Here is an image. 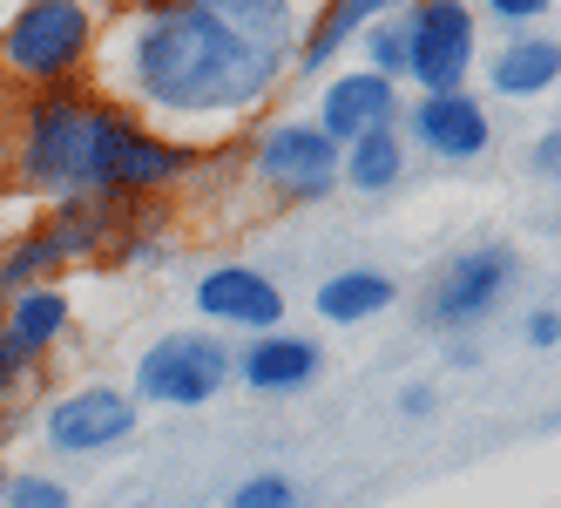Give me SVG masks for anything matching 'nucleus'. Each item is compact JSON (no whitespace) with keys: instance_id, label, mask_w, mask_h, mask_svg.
Masks as SVG:
<instances>
[{"instance_id":"obj_25","label":"nucleus","mask_w":561,"mask_h":508,"mask_svg":"<svg viewBox=\"0 0 561 508\" xmlns=\"http://www.w3.org/2000/svg\"><path fill=\"white\" fill-rule=\"evenodd\" d=\"M34 373H42V366H34V360H21L14 346H8V332H0V407H8V400H21L27 386H34Z\"/></svg>"},{"instance_id":"obj_13","label":"nucleus","mask_w":561,"mask_h":508,"mask_svg":"<svg viewBox=\"0 0 561 508\" xmlns=\"http://www.w3.org/2000/svg\"><path fill=\"white\" fill-rule=\"evenodd\" d=\"M325 373V346L311 332H264L251 346H237V380L264 400H285V394H305V386Z\"/></svg>"},{"instance_id":"obj_4","label":"nucleus","mask_w":561,"mask_h":508,"mask_svg":"<svg viewBox=\"0 0 561 508\" xmlns=\"http://www.w3.org/2000/svg\"><path fill=\"white\" fill-rule=\"evenodd\" d=\"M251 177L285 204H325L339 197V143L318 136L311 115H264L251 123Z\"/></svg>"},{"instance_id":"obj_9","label":"nucleus","mask_w":561,"mask_h":508,"mask_svg":"<svg viewBox=\"0 0 561 508\" xmlns=\"http://www.w3.org/2000/svg\"><path fill=\"white\" fill-rule=\"evenodd\" d=\"M136 427H142V407H136L129 386H115V380L68 386V394H55L42 407V441L55 454H108V448H123Z\"/></svg>"},{"instance_id":"obj_19","label":"nucleus","mask_w":561,"mask_h":508,"mask_svg":"<svg viewBox=\"0 0 561 508\" xmlns=\"http://www.w3.org/2000/svg\"><path fill=\"white\" fill-rule=\"evenodd\" d=\"M48 230H55V245H61V258L75 264V258H95V251H115V230H123V211H108V204H95V197H75V204H55Z\"/></svg>"},{"instance_id":"obj_23","label":"nucleus","mask_w":561,"mask_h":508,"mask_svg":"<svg viewBox=\"0 0 561 508\" xmlns=\"http://www.w3.org/2000/svg\"><path fill=\"white\" fill-rule=\"evenodd\" d=\"M298 501H305V495H298V482H291V475H277V467H264V475L237 482L224 508H298Z\"/></svg>"},{"instance_id":"obj_14","label":"nucleus","mask_w":561,"mask_h":508,"mask_svg":"<svg viewBox=\"0 0 561 508\" xmlns=\"http://www.w3.org/2000/svg\"><path fill=\"white\" fill-rule=\"evenodd\" d=\"M554 82H561V42L541 34V27L501 42L488 55V68H480V89H488L494 102H541V95H554ZM488 95H480V102H488Z\"/></svg>"},{"instance_id":"obj_6","label":"nucleus","mask_w":561,"mask_h":508,"mask_svg":"<svg viewBox=\"0 0 561 508\" xmlns=\"http://www.w3.org/2000/svg\"><path fill=\"white\" fill-rule=\"evenodd\" d=\"M480 68V21L467 0H420L407 8V82L420 95H460Z\"/></svg>"},{"instance_id":"obj_3","label":"nucleus","mask_w":561,"mask_h":508,"mask_svg":"<svg viewBox=\"0 0 561 508\" xmlns=\"http://www.w3.org/2000/svg\"><path fill=\"white\" fill-rule=\"evenodd\" d=\"M95 48H102V14L82 0H21L0 14V68L34 95L95 82Z\"/></svg>"},{"instance_id":"obj_27","label":"nucleus","mask_w":561,"mask_h":508,"mask_svg":"<svg viewBox=\"0 0 561 508\" xmlns=\"http://www.w3.org/2000/svg\"><path fill=\"white\" fill-rule=\"evenodd\" d=\"M520 339H528L535 353H554V346H561V319H554V305H535L528 319H520Z\"/></svg>"},{"instance_id":"obj_29","label":"nucleus","mask_w":561,"mask_h":508,"mask_svg":"<svg viewBox=\"0 0 561 508\" xmlns=\"http://www.w3.org/2000/svg\"><path fill=\"white\" fill-rule=\"evenodd\" d=\"M0 495H8V461H0Z\"/></svg>"},{"instance_id":"obj_2","label":"nucleus","mask_w":561,"mask_h":508,"mask_svg":"<svg viewBox=\"0 0 561 508\" xmlns=\"http://www.w3.org/2000/svg\"><path fill=\"white\" fill-rule=\"evenodd\" d=\"M136 115L102 95L95 82H75V89H48L21 109V143H14V177L27 197H48V204H75V197H95V177L108 163L115 136H123Z\"/></svg>"},{"instance_id":"obj_24","label":"nucleus","mask_w":561,"mask_h":508,"mask_svg":"<svg viewBox=\"0 0 561 508\" xmlns=\"http://www.w3.org/2000/svg\"><path fill=\"white\" fill-rule=\"evenodd\" d=\"M0 508H75V495H68L55 475H8Z\"/></svg>"},{"instance_id":"obj_15","label":"nucleus","mask_w":561,"mask_h":508,"mask_svg":"<svg viewBox=\"0 0 561 508\" xmlns=\"http://www.w3.org/2000/svg\"><path fill=\"white\" fill-rule=\"evenodd\" d=\"M373 21H379L373 0H325V8H311L305 27H298V48H291V75H298V82H325V75L339 68V55Z\"/></svg>"},{"instance_id":"obj_20","label":"nucleus","mask_w":561,"mask_h":508,"mask_svg":"<svg viewBox=\"0 0 561 508\" xmlns=\"http://www.w3.org/2000/svg\"><path fill=\"white\" fill-rule=\"evenodd\" d=\"M61 264H68V258H61V245H55L48 224L27 230V238H14V245H0V305L21 298L27 285H55Z\"/></svg>"},{"instance_id":"obj_16","label":"nucleus","mask_w":561,"mask_h":508,"mask_svg":"<svg viewBox=\"0 0 561 508\" xmlns=\"http://www.w3.org/2000/svg\"><path fill=\"white\" fill-rule=\"evenodd\" d=\"M68 326H75V298H68V285H27L21 298L0 305V332H8V346H14L21 360H34V366H42L55 346H61Z\"/></svg>"},{"instance_id":"obj_22","label":"nucleus","mask_w":561,"mask_h":508,"mask_svg":"<svg viewBox=\"0 0 561 508\" xmlns=\"http://www.w3.org/2000/svg\"><path fill=\"white\" fill-rule=\"evenodd\" d=\"M554 8L548 0H488V8H473L480 27H494L501 42H514V34H535V21H548Z\"/></svg>"},{"instance_id":"obj_18","label":"nucleus","mask_w":561,"mask_h":508,"mask_svg":"<svg viewBox=\"0 0 561 508\" xmlns=\"http://www.w3.org/2000/svg\"><path fill=\"white\" fill-rule=\"evenodd\" d=\"M311 305H318V319H325V326H366V319H379V312L399 305V285L386 279V271L352 264V271H332Z\"/></svg>"},{"instance_id":"obj_5","label":"nucleus","mask_w":561,"mask_h":508,"mask_svg":"<svg viewBox=\"0 0 561 508\" xmlns=\"http://www.w3.org/2000/svg\"><path fill=\"white\" fill-rule=\"evenodd\" d=\"M237 380V346L217 332H163L136 360V407H210Z\"/></svg>"},{"instance_id":"obj_10","label":"nucleus","mask_w":561,"mask_h":508,"mask_svg":"<svg viewBox=\"0 0 561 508\" xmlns=\"http://www.w3.org/2000/svg\"><path fill=\"white\" fill-rule=\"evenodd\" d=\"M399 136H407V149H426L433 163H480L494 149V109L480 102V89L413 95L399 102Z\"/></svg>"},{"instance_id":"obj_17","label":"nucleus","mask_w":561,"mask_h":508,"mask_svg":"<svg viewBox=\"0 0 561 508\" xmlns=\"http://www.w3.org/2000/svg\"><path fill=\"white\" fill-rule=\"evenodd\" d=\"M407 163H413V149L407 136L392 129H373V136H358L339 149V190H358V197H386V190L407 183Z\"/></svg>"},{"instance_id":"obj_11","label":"nucleus","mask_w":561,"mask_h":508,"mask_svg":"<svg viewBox=\"0 0 561 508\" xmlns=\"http://www.w3.org/2000/svg\"><path fill=\"white\" fill-rule=\"evenodd\" d=\"M196 312H204L210 326H224V332H251V339H264V332H285V292H277V279H264L257 264H237V258H224V264H210L204 279H196Z\"/></svg>"},{"instance_id":"obj_28","label":"nucleus","mask_w":561,"mask_h":508,"mask_svg":"<svg viewBox=\"0 0 561 508\" xmlns=\"http://www.w3.org/2000/svg\"><path fill=\"white\" fill-rule=\"evenodd\" d=\"M399 414H407V420H426V414H433V386H426V380L399 386Z\"/></svg>"},{"instance_id":"obj_21","label":"nucleus","mask_w":561,"mask_h":508,"mask_svg":"<svg viewBox=\"0 0 561 508\" xmlns=\"http://www.w3.org/2000/svg\"><path fill=\"white\" fill-rule=\"evenodd\" d=\"M358 55H366L358 68H373L379 82H392V89L407 82V8H399V14H386V8H379V21L358 34Z\"/></svg>"},{"instance_id":"obj_26","label":"nucleus","mask_w":561,"mask_h":508,"mask_svg":"<svg viewBox=\"0 0 561 508\" xmlns=\"http://www.w3.org/2000/svg\"><path fill=\"white\" fill-rule=\"evenodd\" d=\"M528 170H535L541 183H554V177H561V129H554V123L528 143Z\"/></svg>"},{"instance_id":"obj_7","label":"nucleus","mask_w":561,"mask_h":508,"mask_svg":"<svg viewBox=\"0 0 561 508\" xmlns=\"http://www.w3.org/2000/svg\"><path fill=\"white\" fill-rule=\"evenodd\" d=\"M520 279L514 245H467L426 279V326L433 332H473L480 319H494L507 285Z\"/></svg>"},{"instance_id":"obj_1","label":"nucleus","mask_w":561,"mask_h":508,"mask_svg":"<svg viewBox=\"0 0 561 508\" xmlns=\"http://www.w3.org/2000/svg\"><path fill=\"white\" fill-rule=\"evenodd\" d=\"M291 0H156L102 27L95 75L142 129L210 149L224 129L264 123L298 48Z\"/></svg>"},{"instance_id":"obj_8","label":"nucleus","mask_w":561,"mask_h":508,"mask_svg":"<svg viewBox=\"0 0 561 508\" xmlns=\"http://www.w3.org/2000/svg\"><path fill=\"white\" fill-rule=\"evenodd\" d=\"M196 163H204V149L170 143V136L129 123L123 136H115L102 177H95V204H108V211H149L156 197H170V190H176Z\"/></svg>"},{"instance_id":"obj_12","label":"nucleus","mask_w":561,"mask_h":508,"mask_svg":"<svg viewBox=\"0 0 561 508\" xmlns=\"http://www.w3.org/2000/svg\"><path fill=\"white\" fill-rule=\"evenodd\" d=\"M311 123L325 143H358V136H373V129H392L399 123V89L379 82L373 68H332L325 82H318V109H311Z\"/></svg>"}]
</instances>
